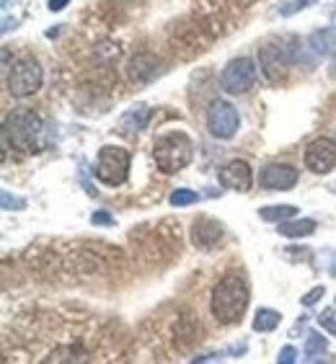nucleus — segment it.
Here are the masks:
<instances>
[{"instance_id": "nucleus-1", "label": "nucleus", "mask_w": 336, "mask_h": 364, "mask_svg": "<svg viewBox=\"0 0 336 364\" xmlns=\"http://www.w3.org/2000/svg\"><path fill=\"white\" fill-rule=\"evenodd\" d=\"M248 300H251V294H248L243 277L228 274L212 289L210 310L220 326H233V323H238L243 318L246 308H248Z\"/></svg>"}, {"instance_id": "nucleus-2", "label": "nucleus", "mask_w": 336, "mask_h": 364, "mask_svg": "<svg viewBox=\"0 0 336 364\" xmlns=\"http://www.w3.org/2000/svg\"><path fill=\"white\" fill-rule=\"evenodd\" d=\"M155 163L163 173H179L194 158V145L184 132H168L155 140Z\"/></svg>"}, {"instance_id": "nucleus-3", "label": "nucleus", "mask_w": 336, "mask_h": 364, "mask_svg": "<svg viewBox=\"0 0 336 364\" xmlns=\"http://www.w3.org/2000/svg\"><path fill=\"white\" fill-rule=\"evenodd\" d=\"M42 80H44V73L39 60L26 55L21 60H16V65L8 73V93L16 98H28L42 88Z\"/></svg>"}, {"instance_id": "nucleus-4", "label": "nucleus", "mask_w": 336, "mask_h": 364, "mask_svg": "<svg viewBox=\"0 0 336 364\" xmlns=\"http://www.w3.org/2000/svg\"><path fill=\"white\" fill-rule=\"evenodd\" d=\"M42 134V117L34 112H16L6 119V129L3 137L14 140L16 147H21L26 153H34L36 140Z\"/></svg>"}, {"instance_id": "nucleus-5", "label": "nucleus", "mask_w": 336, "mask_h": 364, "mask_svg": "<svg viewBox=\"0 0 336 364\" xmlns=\"http://www.w3.org/2000/svg\"><path fill=\"white\" fill-rule=\"evenodd\" d=\"M93 173L106 186H122L127 181V173H130V153H127L125 147L104 145L98 150V161Z\"/></svg>"}, {"instance_id": "nucleus-6", "label": "nucleus", "mask_w": 336, "mask_h": 364, "mask_svg": "<svg viewBox=\"0 0 336 364\" xmlns=\"http://www.w3.org/2000/svg\"><path fill=\"white\" fill-rule=\"evenodd\" d=\"M256 83V65L248 60V57H236L225 65L223 73H220V85H223L225 93H233V96H241V93H248Z\"/></svg>"}, {"instance_id": "nucleus-7", "label": "nucleus", "mask_w": 336, "mask_h": 364, "mask_svg": "<svg viewBox=\"0 0 336 364\" xmlns=\"http://www.w3.org/2000/svg\"><path fill=\"white\" fill-rule=\"evenodd\" d=\"M241 127V117H238V109L223 98H217L212 101L210 109H207V129L212 132V137L217 140H231L236 137Z\"/></svg>"}, {"instance_id": "nucleus-8", "label": "nucleus", "mask_w": 336, "mask_h": 364, "mask_svg": "<svg viewBox=\"0 0 336 364\" xmlns=\"http://www.w3.org/2000/svg\"><path fill=\"white\" fill-rule=\"evenodd\" d=\"M305 166L313 173H331L336 168V142L334 140H313L305 150Z\"/></svg>"}, {"instance_id": "nucleus-9", "label": "nucleus", "mask_w": 336, "mask_h": 364, "mask_svg": "<svg viewBox=\"0 0 336 364\" xmlns=\"http://www.w3.org/2000/svg\"><path fill=\"white\" fill-rule=\"evenodd\" d=\"M259 63L264 75L269 80H277L285 75V68L293 63V49L282 47V44H264L259 47Z\"/></svg>"}, {"instance_id": "nucleus-10", "label": "nucleus", "mask_w": 336, "mask_h": 364, "mask_svg": "<svg viewBox=\"0 0 336 364\" xmlns=\"http://www.w3.org/2000/svg\"><path fill=\"white\" fill-rule=\"evenodd\" d=\"M298 171L285 163H269L259 173V186L261 189H274V191H288L298 183Z\"/></svg>"}, {"instance_id": "nucleus-11", "label": "nucleus", "mask_w": 336, "mask_h": 364, "mask_svg": "<svg viewBox=\"0 0 336 364\" xmlns=\"http://www.w3.org/2000/svg\"><path fill=\"white\" fill-rule=\"evenodd\" d=\"M158 75H161V63H158V57L150 55V52H140V55H135L132 60L127 63V77H130L135 85L150 83V80Z\"/></svg>"}, {"instance_id": "nucleus-12", "label": "nucleus", "mask_w": 336, "mask_h": 364, "mask_svg": "<svg viewBox=\"0 0 336 364\" xmlns=\"http://www.w3.org/2000/svg\"><path fill=\"white\" fill-rule=\"evenodd\" d=\"M220 183H223L225 189L248 191L253 183V173H251V168H248V163L231 161L228 166H223V171H220Z\"/></svg>"}, {"instance_id": "nucleus-13", "label": "nucleus", "mask_w": 336, "mask_h": 364, "mask_svg": "<svg viewBox=\"0 0 336 364\" xmlns=\"http://www.w3.org/2000/svg\"><path fill=\"white\" fill-rule=\"evenodd\" d=\"M223 238V225L212 218H199L191 225V243L196 248H212Z\"/></svg>"}, {"instance_id": "nucleus-14", "label": "nucleus", "mask_w": 336, "mask_h": 364, "mask_svg": "<svg viewBox=\"0 0 336 364\" xmlns=\"http://www.w3.org/2000/svg\"><path fill=\"white\" fill-rule=\"evenodd\" d=\"M147 119H150V109H147L145 104L132 106V109L120 119V129L125 134H137L147 127Z\"/></svg>"}, {"instance_id": "nucleus-15", "label": "nucleus", "mask_w": 336, "mask_h": 364, "mask_svg": "<svg viewBox=\"0 0 336 364\" xmlns=\"http://www.w3.org/2000/svg\"><path fill=\"white\" fill-rule=\"evenodd\" d=\"M310 47H313L315 55H326V57H336V26H326L318 28L310 34Z\"/></svg>"}, {"instance_id": "nucleus-16", "label": "nucleus", "mask_w": 336, "mask_h": 364, "mask_svg": "<svg viewBox=\"0 0 336 364\" xmlns=\"http://www.w3.org/2000/svg\"><path fill=\"white\" fill-rule=\"evenodd\" d=\"M280 235H285V238H308V235H313L315 232V220L310 218H303V220H285V223H280Z\"/></svg>"}, {"instance_id": "nucleus-17", "label": "nucleus", "mask_w": 336, "mask_h": 364, "mask_svg": "<svg viewBox=\"0 0 336 364\" xmlns=\"http://www.w3.org/2000/svg\"><path fill=\"white\" fill-rule=\"evenodd\" d=\"M298 215V207L293 204H272V207H261L259 218L264 223H285V220H293Z\"/></svg>"}, {"instance_id": "nucleus-18", "label": "nucleus", "mask_w": 336, "mask_h": 364, "mask_svg": "<svg viewBox=\"0 0 336 364\" xmlns=\"http://www.w3.org/2000/svg\"><path fill=\"white\" fill-rule=\"evenodd\" d=\"M282 316L272 308H261L253 318V331H261V333H272L277 326H280Z\"/></svg>"}, {"instance_id": "nucleus-19", "label": "nucleus", "mask_w": 336, "mask_h": 364, "mask_svg": "<svg viewBox=\"0 0 336 364\" xmlns=\"http://www.w3.org/2000/svg\"><path fill=\"white\" fill-rule=\"evenodd\" d=\"M168 202H171V207H189V204L199 202V194L191 191V189H176Z\"/></svg>"}, {"instance_id": "nucleus-20", "label": "nucleus", "mask_w": 336, "mask_h": 364, "mask_svg": "<svg viewBox=\"0 0 336 364\" xmlns=\"http://www.w3.org/2000/svg\"><path fill=\"white\" fill-rule=\"evenodd\" d=\"M315 0H285V3H280V8H277V14L280 16H295L300 14L303 8L313 6Z\"/></svg>"}, {"instance_id": "nucleus-21", "label": "nucleus", "mask_w": 336, "mask_h": 364, "mask_svg": "<svg viewBox=\"0 0 336 364\" xmlns=\"http://www.w3.org/2000/svg\"><path fill=\"white\" fill-rule=\"evenodd\" d=\"M329 346V341L321 336V333H308V341H305V354L308 357H315V354H323Z\"/></svg>"}, {"instance_id": "nucleus-22", "label": "nucleus", "mask_w": 336, "mask_h": 364, "mask_svg": "<svg viewBox=\"0 0 336 364\" xmlns=\"http://www.w3.org/2000/svg\"><path fill=\"white\" fill-rule=\"evenodd\" d=\"M318 323H321V328H326L331 336H336V321H334V310H323L321 316H318Z\"/></svg>"}, {"instance_id": "nucleus-23", "label": "nucleus", "mask_w": 336, "mask_h": 364, "mask_svg": "<svg viewBox=\"0 0 336 364\" xmlns=\"http://www.w3.org/2000/svg\"><path fill=\"white\" fill-rule=\"evenodd\" d=\"M323 294H326V289H323V287H313L308 294H303V297H300V305H305V308H310V305H315V302L321 300Z\"/></svg>"}, {"instance_id": "nucleus-24", "label": "nucleus", "mask_w": 336, "mask_h": 364, "mask_svg": "<svg viewBox=\"0 0 336 364\" xmlns=\"http://www.w3.org/2000/svg\"><path fill=\"white\" fill-rule=\"evenodd\" d=\"M11 207H16V210H23V207H26V202H23V199H19V196H11L8 191H3V210H11Z\"/></svg>"}, {"instance_id": "nucleus-25", "label": "nucleus", "mask_w": 336, "mask_h": 364, "mask_svg": "<svg viewBox=\"0 0 336 364\" xmlns=\"http://www.w3.org/2000/svg\"><path fill=\"white\" fill-rule=\"evenodd\" d=\"M277 362H285V364H293L298 362V351H295V346H285V349L280 351V357H277Z\"/></svg>"}, {"instance_id": "nucleus-26", "label": "nucleus", "mask_w": 336, "mask_h": 364, "mask_svg": "<svg viewBox=\"0 0 336 364\" xmlns=\"http://www.w3.org/2000/svg\"><path fill=\"white\" fill-rule=\"evenodd\" d=\"M91 223L93 225H114V218L106 210H98V212H93V215H91Z\"/></svg>"}, {"instance_id": "nucleus-27", "label": "nucleus", "mask_w": 336, "mask_h": 364, "mask_svg": "<svg viewBox=\"0 0 336 364\" xmlns=\"http://www.w3.org/2000/svg\"><path fill=\"white\" fill-rule=\"evenodd\" d=\"M68 3H70V0H49L47 8L52 11V14H57V11H63V8L68 6Z\"/></svg>"}]
</instances>
